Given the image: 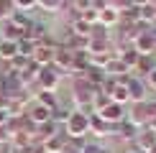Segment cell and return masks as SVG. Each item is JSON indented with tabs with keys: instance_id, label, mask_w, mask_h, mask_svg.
<instances>
[{
	"instance_id": "cell-1",
	"label": "cell",
	"mask_w": 156,
	"mask_h": 153,
	"mask_svg": "<svg viewBox=\"0 0 156 153\" xmlns=\"http://www.w3.org/2000/svg\"><path fill=\"white\" fill-rule=\"evenodd\" d=\"M64 127H67V138H84L90 133V115L74 110L69 115V120L64 123Z\"/></svg>"
},
{
	"instance_id": "cell-2",
	"label": "cell",
	"mask_w": 156,
	"mask_h": 153,
	"mask_svg": "<svg viewBox=\"0 0 156 153\" xmlns=\"http://www.w3.org/2000/svg\"><path fill=\"white\" fill-rule=\"evenodd\" d=\"M59 79H62V72L54 66V64L41 66V72H38V76H36V89L38 92H54V89L59 87Z\"/></svg>"
},
{
	"instance_id": "cell-3",
	"label": "cell",
	"mask_w": 156,
	"mask_h": 153,
	"mask_svg": "<svg viewBox=\"0 0 156 153\" xmlns=\"http://www.w3.org/2000/svg\"><path fill=\"white\" fill-rule=\"evenodd\" d=\"M128 100L133 102H146L148 100V84H146V79H141V76H133L131 74V79H128Z\"/></svg>"
},
{
	"instance_id": "cell-4",
	"label": "cell",
	"mask_w": 156,
	"mask_h": 153,
	"mask_svg": "<svg viewBox=\"0 0 156 153\" xmlns=\"http://www.w3.org/2000/svg\"><path fill=\"white\" fill-rule=\"evenodd\" d=\"M54 66L59 69L62 74L74 72V51H72V49H67V46H59V43H56V51H54Z\"/></svg>"
},
{
	"instance_id": "cell-5",
	"label": "cell",
	"mask_w": 156,
	"mask_h": 153,
	"mask_svg": "<svg viewBox=\"0 0 156 153\" xmlns=\"http://www.w3.org/2000/svg\"><path fill=\"white\" fill-rule=\"evenodd\" d=\"M97 115H100V117L105 120V123H110V125H118V123H123V120L128 117L126 107H123V105H118V102H110V105H105V107H102V110L97 112Z\"/></svg>"
},
{
	"instance_id": "cell-6",
	"label": "cell",
	"mask_w": 156,
	"mask_h": 153,
	"mask_svg": "<svg viewBox=\"0 0 156 153\" xmlns=\"http://www.w3.org/2000/svg\"><path fill=\"white\" fill-rule=\"evenodd\" d=\"M54 51H56V46L36 43V51H34V56H31V61H36L38 66H49V64H54Z\"/></svg>"
},
{
	"instance_id": "cell-7",
	"label": "cell",
	"mask_w": 156,
	"mask_h": 153,
	"mask_svg": "<svg viewBox=\"0 0 156 153\" xmlns=\"http://www.w3.org/2000/svg\"><path fill=\"white\" fill-rule=\"evenodd\" d=\"M113 135H120L123 140H126V143H131V140H136V135H138V130H141V127L138 125H133L131 123V120H123V123H118V125H113Z\"/></svg>"
},
{
	"instance_id": "cell-8",
	"label": "cell",
	"mask_w": 156,
	"mask_h": 153,
	"mask_svg": "<svg viewBox=\"0 0 156 153\" xmlns=\"http://www.w3.org/2000/svg\"><path fill=\"white\" fill-rule=\"evenodd\" d=\"M26 117H28L31 123H36V125H44V123L51 120V110L44 107V105H38V102H34V105L28 107V112H26Z\"/></svg>"
},
{
	"instance_id": "cell-9",
	"label": "cell",
	"mask_w": 156,
	"mask_h": 153,
	"mask_svg": "<svg viewBox=\"0 0 156 153\" xmlns=\"http://www.w3.org/2000/svg\"><path fill=\"white\" fill-rule=\"evenodd\" d=\"M133 143H136V148H138V151L148 153V151H151L154 145H156V133H154V130H148V127H141Z\"/></svg>"
},
{
	"instance_id": "cell-10",
	"label": "cell",
	"mask_w": 156,
	"mask_h": 153,
	"mask_svg": "<svg viewBox=\"0 0 156 153\" xmlns=\"http://www.w3.org/2000/svg\"><path fill=\"white\" fill-rule=\"evenodd\" d=\"M3 38H5V41H16L18 43V41H23V38H26V31L8 18V21H3Z\"/></svg>"
},
{
	"instance_id": "cell-11",
	"label": "cell",
	"mask_w": 156,
	"mask_h": 153,
	"mask_svg": "<svg viewBox=\"0 0 156 153\" xmlns=\"http://www.w3.org/2000/svg\"><path fill=\"white\" fill-rule=\"evenodd\" d=\"M90 133H95V135H113V125L105 123L97 112H92L90 115Z\"/></svg>"
},
{
	"instance_id": "cell-12",
	"label": "cell",
	"mask_w": 156,
	"mask_h": 153,
	"mask_svg": "<svg viewBox=\"0 0 156 153\" xmlns=\"http://www.w3.org/2000/svg\"><path fill=\"white\" fill-rule=\"evenodd\" d=\"M105 74L108 76H113V79H118V76H126V74H131V69L126 66V64H123L118 56H113V59H110L108 64H105Z\"/></svg>"
},
{
	"instance_id": "cell-13",
	"label": "cell",
	"mask_w": 156,
	"mask_h": 153,
	"mask_svg": "<svg viewBox=\"0 0 156 153\" xmlns=\"http://www.w3.org/2000/svg\"><path fill=\"white\" fill-rule=\"evenodd\" d=\"M97 23L100 25H115V23H120V10H115V8H110V5H105L100 13H97Z\"/></svg>"
},
{
	"instance_id": "cell-14",
	"label": "cell",
	"mask_w": 156,
	"mask_h": 153,
	"mask_svg": "<svg viewBox=\"0 0 156 153\" xmlns=\"http://www.w3.org/2000/svg\"><path fill=\"white\" fill-rule=\"evenodd\" d=\"M110 100H113V102H118V105H126V102H131V100H128V87H126V84H118V82H115L113 92H110Z\"/></svg>"
},
{
	"instance_id": "cell-15",
	"label": "cell",
	"mask_w": 156,
	"mask_h": 153,
	"mask_svg": "<svg viewBox=\"0 0 156 153\" xmlns=\"http://www.w3.org/2000/svg\"><path fill=\"white\" fill-rule=\"evenodd\" d=\"M62 0H36V8L38 10H46V13H51V15H56V13L62 10Z\"/></svg>"
},
{
	"instance_id": "cell-16",
	"label": "cell",
	"mask_w": 156,
	"mask_h": 153,
	"mask_svg": "<svg viewBox=\"0 0 156 153\" xmlns=\"http://www.w3.org/2000/svg\"><path fill=\"white\" fill-rule=\"evenodd\" d=\"M16 54H18V43L16 41H3L0 43V59L3 61H10Z\"/></svg>"
},
{
	"instance_id": "cell-17",
	"label": "cell",
	"mask_w": 156,
	"mask_h": 153,
	"mask_svg": "<svg viewBox=\"0 0 156 153\" xmlns=\"http://www.w3.org/2000/svg\"><path fill=\"white\" fill-rule=\"evenodd\" d=\"M36 102L44 107H49V110H54L56 105H59V97H54L51 92H36Z\"/></svg>"
},
{
	"instance_id": "cell-18",
	"label": "cell",
	"mask_w": 156,
	"mask_h": 153,
	"mask_svg": "<svg viewBox=\"0 0 156 153\" xmlns=\"http://www.w3.org/2000/svg\"><path fill=\"white\" fill-rule=\"evenodd\" d=\"M16 13V0H0V21H8Z\"/></svg>"
},
{
	"instance_id": "cell-19",
	"label": "cell",
	"mask_w": 156,
	"mask_h": 153,
	"mask_svg": "<svg viewBox=\"0 0 156 153\" xmlns=\"http://www.w3.org/2000/svg\"><path fill=\"white\" fill-rule=\"evenodd\" d=\"M108 5L110 8H115V10H128V8H133V0H108Z\"/></svg>"
},
{
	"instance_id": "cell-20",
	"label": "cell",
	"mask_w": 156,
	"mask_h": 153,
	"mask_svg": "<svg viewBox=\"0 0 156 153\" xmlns=\"http://www.w3.org/2000/svg\"><path fill=\"white\" fill-rule=\"evenodd\" d=\"M16 10H23V13L36 10V0H16Z\"/></svg>"
},
{
	"instance_id": "cell-21",
	"label": "cell",
	"mask_w": 156,
	"mask_h": 153,
	"mask_svg": "<svg viewBox=\"0 0 156 153\" xmlns=\"http://www.w3.org/2000/svg\"><path fill=\"white\" fill-rule=\"evenodd\" d=\"M72 5H74V8L77 10H87V8H92V0H72Z\"/></svg>"
},
{
	"instance_id": "cell-22",
	"label": "cell",
	"mask_w": 156,
	"mask_h": 153,
	"mask_svg": "<svg viewBox=\"0 0 156 153\" xmlns=\"http://www.w3.org/2000/svg\"><path fill=\"white\" fill-rule=\"evenodd\" d=\"M146 84H148V89H154V92H156V69L146 76Z\"/></svg>"
},
{
	"instance_id": "cell-23",
	"label": "cell",
	"mask_w": 156,
	"mask_h": 153,
	"mask_svg": "<svg viewBox=\"0 0 156 153\" xmlns=\"http://www.w3.org/2000/svg\"><path fill=\"white\" fill-rule=\"evenodd\" d=\"M118 153H144V151H138V148H136V143L131 140V143H126V148L118 151Z\"/></svg>"
},
{
	"instance_id": "cell-24",
	"label": "cell",
	"mask_w": 156,
	"mask_h": 153,
	"mask_svg": "<svg viewBox=\"0 0 156 153\" xmlns=\"http://www.w3.org/2000/svg\"><path fill=\"white\" fill-rule=\"evenodd\" d=\"M8 120H10L8 110H3V107H0V125H8Z\"/></svg>"
},
{
	"instance_id": "cell-25",
	"label": "cell",
	"mask_w": 156,
	"mask_h": 153,
	"mask_svg": "<svg viewBox=\"0 0 156 153\" xmlns=\"http://www.w3.org/2000/svg\"><path fill=\"white\" fill-rule=\"evenodd\" d=\"M148 36H151V41H154V46H156V23L154 25H148V31H146Z\"/></svg>"
},
{
	"instance_id": "cell-26",
	"label": "cell",
	"mask_w": 156,
	"mask_h": 153,
	"mask_svg": "<svg viewBox=\"0 0 156 153\" xmlns=\"http://www.w3.org/2000/svg\"><path fill=\"white\" fill-rule=\"evenodd\" d=\"M62 3H72V0H62Z\"/></svg>"
},
{
	"instance_id": "cell-27",
	"label": "cell",
	"mask_w": 156,
	"mask_h": 153,
	"mask_svg": "<svg viewBox=\"0 0 156 153\" xmlns=\"http://www.w3.org/2000/svg\"><path fill=\"white\" fill-rule=\"evenodd\" d=\"M154 8H156V5H154Z\"/></svg>"
}]
</instances>
